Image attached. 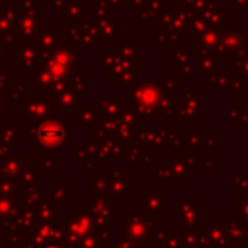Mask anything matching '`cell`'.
Returning <instances> with one entry per match:
<instances>
[{
    "instance_id": "obj_1",
    "label": "cell",
    "mask_w": 248,
    "mask_h": 248,
    "mask_svg": "<svg viewBox=\"0 0 248 248\" xmlns=\"http://www.w3.org/2000/svg\"><path fill=\"white\" fill-rule=\"evenodd\" d=\"M39 138L43 140L45 143H48V145H55V143H58L60 140L63 138V129L60 124H46L45 128H41V131H39Z\"/></svg>"
},
{
    "instance_id": "obj_2",
    "label": "cell",
    "mask_w": 248,
    "mask_h": 248,
    "mask_svg": "<svg viewBox=\"0 0 248 248\" xmlns=\"http://www.w3.org/2000/svg\"><path fill=\"white\" fill-rule=\"evenodd\" d=\"M48 248H58V247H48Z\"/></svg>"
}]
</instances>
